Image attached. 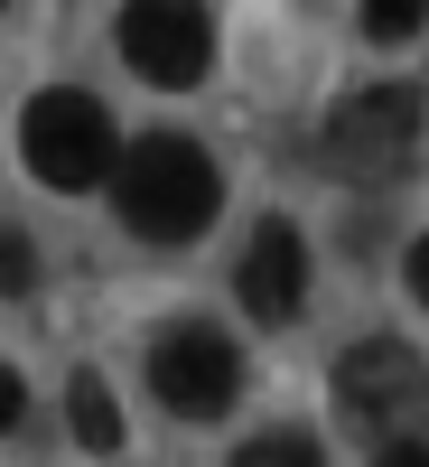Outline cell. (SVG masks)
Here are the masks:
<instances>
[{"mask_svg": "<svg viewBox=\"0 0 429 467\" xmlns=\"http://www.w3.org/2000/svg\"><path fill=\"white\" fill-rule=\"evenodd\" d=\"M420 150V94L411 85H364L327 112V169L355 187H393Z\"/></svg>", "mask_w": 429, "mask_h": 467, "instance_id": "4", "label": "cell"}, {"mask_svg": "<svg viewBox=\"0 0 429 467\" xmlns=\"http://www.w3.org/2000/svg\"><path fill=\"white\" fill-rule=\"evenodd\" d=\"M149 393H159L178 420H224L233 393H243V356H233V337L206 327V318L159 327V346H149Z\"/></svg>", "mask_w": 429, "mask_h": 467, "instance_id": "5", "label": "cell"}, {"mask_svg": "<svg viewBox=\"0 0 429 467\" xmlns=\"http://www.w3.org/2000/svg\"><path fill=\"white\" fill-rule=\"evenodd\" d=\"M37 281V253H28V234L19 224H0V299H19Z\"/></svg>", "mask_w": 429, "mask_h": 467, "instance_id": "11", "label": "cell"}, {"mask_svg": "<svg viewBox=\"0 0 429 467\" xmlns=\"http://www.w3.org/2000/svg\"><path fill=\"white\" fill-rule=\"evenodd\" d=\"M112 206H122V224L140 244H197L215 224V206H224V169L187 131H149L112 169Z\"/></svg>", "mask_w": 429, "mask_h": 467, "instance_id": "1", "label": "cell"}, {"mask_svg": "<svg viewBox=\"0 0 429 467\" xmlns=\"http://www.w3.org/2000/svg\"><path fill=\"white\" fill-rule=\"evenodd\" d=\"M19 160L37 187H103L112 169H122V140H112V112L94 94H75V85H47V94H28L19 112Z\"/></svg>", "mask_w": 429, "mask_h": 467, "instance_id": "2", "label": "cell"}, {"mask_svg": "<svg viewBox=\"0 0 429 467\" xmlns=\"http://www.w3.org/2000/svg\"><path fill=\"white\" fill-rule=\"evenodd\" d=\"M122 57L131 75H149V85H206V66H215V19H206V0H122Z\"/></svg>", "mask_w": 429, "mask_h": 467, "instance_id": "6", "label": "cell"}, {"mask_svg": "<svg viewBox=\"0 0 429 467\" xmlns=\"http://www.w3.org/2000/svg\"><path fill=\"white\" fill-rule=\"evenodd\" d=\"M402 281H411V299H420V308H429V234H420V244H411V253H402Z\"/></svg>", "mask_w": 429, "mask_h": 467, "instance_id": "12", "label": "cell"}, {"mask_svg": "<svg viewBox=\"0 0 429 467\" xmlns=\"http://www.w3.org/2000/svg\"><path fill=\"white\" fill-rule=\"evenodd\" d=\"M0 10H10V0H0Z\"/></svg>", "mask_w": 429, "mask_h": 467, "instance_id": "15", "label": "cell"}, {"mask_svg": "<svg viewBox=\"0 0 429 467\" xmlns=\"http://www.w3.org/2000/svg\"><path fill=\"white\" fill-rule=\"evenodd\" d=\"M420 28H429V0H364V37L373 47H402Z\"/></svg>", "mask_w": 429, "mask_h": 467, "instance_id": "10", "label": "cell"}, {"mask_svg": "<svg viewBox=\"0 0 429 467\" xmlns=\"http://www.w3.org/2000/svg\"><path fill=\"white\" fill-rule=\"evenodd\" d=\"M233 467H327V449L308 440V431H261V440L233 449Z\"/></svg>", "mask_w": 429, "mask_h": 467, "instance_id": "9", "label": "cell"}, {"mask_svg": "<svg viewBox=\"0 0 429 467\" xmlns=\"http://www.w3.org/2000/svg\"><path fill=\"white\" fill-rule=\"evenodd\" d=\"M19 411H28V383H19L10 365H0V431H10V420H19Z\"/></svg>", "mask_w": 429, "mask_h": 467, "instance_id": "13", "label": "cell"}, {"mask_svg": "<svg viewBox=\"0 0 429 467\" xmlns=\"http://www.w3.org/2000/svg\"><path fill=\"white\" fill-rule=\"evenodd\" d=\"M373 467H429V440H393V449H383Z\"/></svg>", "mask_w": 429, "mask_h": 467, "instance_id": "14", "label": "cell"}, {"mask_svg": "<svg viewBox=\"0 0 429 467\" xmlns=\"http://www.w3.org/2000/svg\"><path fill=\"white\" fill-rule=\"evenodd\" d=\"M233 299H243L261 327H290L308 308V244H299V224H261L243 244V262H233Z\"/></svg>", "mask_w": 429, "mask_h": 467, "instance_id": "7", "label": "cell"}, {"mask_svg": "<svg viewBox=\"0 0 429 467\" xmlns=\"http://www.w3.org/2000/svg\"><path fill=\"white\" fill-rule=\"evenodd\" d=\"M336 411L364 440H420L429 431V365L402 337H364L336 356Z\"/></svg>", "mask_w": 429, "mask_h": 467, "instance_id": "3", "label": "cell"}, {"mask_svg": "<svg viewBox=\"0 0 429 467\" xmlns=\"http://www.w3.org/2000/svg\"><path fill=\"white\" fill-rule=\"evenodd\" d=\"M66 420H75V440H85V449H122V411H112V393H103V374H75L66 383Z\"/></svg>", "mask_w": 429, "mask_h": 467, "instance_id": "8", "label": "cell"}]
</instances>
